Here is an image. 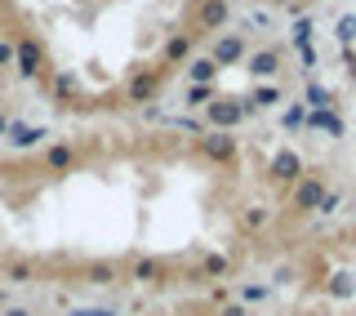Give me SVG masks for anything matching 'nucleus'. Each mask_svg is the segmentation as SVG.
Returning <instances> with one entry per match:
<instances>
[{
  "label": "nucleus",
  "instance_id": "obj_2",
  "mask_svg": "<svg viewBox=\"0 0 356 316\" xmlns=\"http://www.w3.org/2000/svg\"><path fill=\"white\" fill-rule=\"evenodd\" d=\"M227 0H0V40L27 94L67 120L143 116L227 27Z\"/></svg>",
  "mask_w": 356,
  "mask_h": 316
},
{
  "label": "nucleus",
  "instance_id": "obj_4",
  "mask_svg": "<svg viewBox=\"0 0 356 316\" xmlns=\"http://www.w3.org/2000/svg\"><path fill=\"white\" fill-rule=\"evenodd\" d=\"M129 316H263L254 308V299L241 294V281L218 290H200V294H178L161 303H138Z\"/></svg>",
  "mask_w": 356,
  "mask_h": 316
},
{
  "label": "nucleus",
  "instance_id": "obj_5",
  "mask_svg": "<svg viewBox=\"0 0 356 316\" xmlns=\"http://www.w3.org/2000/svg\"><path fill=\"white\" fill-rule=\"evenodd\" d=\"M259 5H281L285 14H298L303 5H312V0H259Z\"/></svg>",
  "mask_w": 356,
  "mask_h": 316
},
{
  "label": "nucleus",
  "instance_id": "obj_3",
  "mask_svg": "<svg viewBox=\"0 0 356 316\" xmlns=\"http://www.w3.org/2000/svg\"><path fill=\"white\" fill-rule=\"evenodd\" d=\"M259 276L263 316H356V219L303 228L259 263Z\"/></svg>",
  "mask_w": 356,
  "mask_h": 316
},
{
  "label": "nucleus",
  "instance_id": "obj_1",
  "mask_svg": "<svg viewBox=\"0 0 356 316\" xmlns=\"http://www.w3.org/2000/svg\"><path fill=\"white\" fill-rule=\"evenodd\" d=\"M276 139L192 120H72L0 139V303H161L250 276L316 219Z\"/></svg>",
  "mask_w": 356,
  "mask_h": 316
}]
</instances>
